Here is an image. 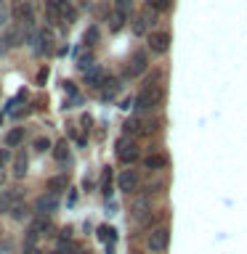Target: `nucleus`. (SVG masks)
I'll list each match as a JSON object with an SVG mask.
<instances>
[{"label": "nucleus", "instance_id": "nucleus-1", "mask_svg": "<svg viewBox=\"0 0 247 254\" xmlns=\"http://www.w3.org/2000/svg\"><path fill=\"white\" fill-rule=\"evenodd\" d=\"M162 98H165V90L162 87H157V85H146L143 90L135 95V109L141 111V114H149V111H154L159 103H162Z\"/></svg>", "mask_w": 247, "mask_h": 254}, {"label": "nucleus", "instance_id": "nucleus-2", "mask_svg": "<svg viewBox=\"0 0 247 254\" xmlns=\"http://www.w3.org/2000/svg\"><path fill=\"white\" fill-rule=\"evenodd\" d=\"M35 217H51V214L59 209V198H56V193H40L37 198H35Z\"/></svg>", "mask_w": 247, "mask_h": 254}, {"label": "nucleus", "instance_id": "nucleus-3", "mask_svg": "<svg viewBox=\"0 0 247 254\" xmlns=\"http://www.w3.org/2000/svg\"><path fill=\"white\" fill-rule=\"evenodd\" d=\"M138 156H141V151H138V146H135V140H130V138H120L117 140V159L123 164H135Z\"/></svg>", "mask_w": 247, "mask_h": 254}, {"label": "nucleus", "instance_id": "nucleus-4", "mask_svg": "<svg viewBox=\"0 0 247 254\" xmlns=\"http://www.w3.org/2000/svg\"><path fill=\"white\" fill-rule=\"evenodd\" d=\"M53 233V222L51 217H35L29 222V230H27V241L29 244H35L37 241V236H51Z\"/></svg>", "mask_w": 247, "mask_h": 254}, {"label": "nucleus", "instance_id": "nucleus-5", "mask_svg": "<svg viewBox=\"0 0 247 254\" xmlns=\"http://www.w3.org/2000/svg\"><path fill=\"white\" fill-rule=\"evenodd\" d=\"M167 241H170V233H167V228H154L146 238V246L151 254H162L167 249Z\"/></svg>", "mask_w": 247, "mask_h": 254}, {"label": "nucleus", "instance_id": "nucleus-6", "mask_svg": "<svg viewBox=\"0 0 247 254\" xmlns=\"http://www.w3.org/2000/svg\"><path fill=\"white\" fill-rule=\"evenodd\" d=\"M146 69H149V56L143 53V51H135V53L130 56V61H127L125 74H127V77H141Z\"/></svg>", "mask_w": 247, "mask_h": 254}, {"label": "nucleus", "instance_id": "nucleus-7", "mask_svg": "<svg viewBox=\"0 0 247 254\" xmlns=\"http://www.w3.org/2000/svg\"><path fill=\"white\" fill-rule=\"evenodd\" d=\"M117 188H120V193H133V190L138 188V172L135 170H120Z\"/></svg>", "mask_w": 247, "mask_h": 254}, {"label": "nucleus", "instance_id": "nucleus-8", "mask_svg": "<svg viewBox=\"0 0 247 254\" xmlns=\"http://www.w3.org/2000/svg\"><path fill=\"white\" fill-rule=\"evenodd\" d=\"M167 48H170V32H151L149 35V51L151 53H167Z\"/></svg>", "mask_w": 247, "mask_h": 254}, {"label": "nucleus", "instance_id": "nucleus-9", "mask_svg": "<svg viewBox=\"0 0 247 254\" xmlns=\"http://www.w3.org/2000/svg\"><path fill=\"white\" fill-rule=\"evenodd\" d=\"M32 48H35V53L37 56H48V53H51L53 51V35H51V29H40L37 32V40H35V45H32Z\"/></svg>", "mask_w": 247, "mask_h": 254}, {"label": "nucleus", "instance_id": "nucleus-10", "mask_svg": "<svg viewBox=\"0 0 247 254\" xmlns=\"http://www.w3.org/2000/svg\"><path fill=\"white\" fill-rule=\"evenodd\" d=\"M21 198H24V190L21 188L3 190V193H0V212H11L16 204H21Z\"/></svg>", "mask_w": 247, "mask_h": 254}, {"label": "nucleus", "instance_id": "nucleus-11", "mask_svg": "<svg viewBox=\"0 0 247 254\" xmlns=\"http://www.w3.org/2000/svg\"><path fill=\"white\" fill-rule=\"evenodd\" d=\"M45 21H48V27H59L61 32H67V24L61 21L59 3H56V0H48L45 3Z\"/></svg>", "mask_w": 247, "mask_h": 254}, {"label": "nucleus", "instance_id": "nucleus-12", "mask_svg": "<svg viewBox=\"0 0 247 254\" xmlns=\"http://www.w3.org/2000/svg\"><path fill=\"white\" fill-rule=\"evenodd\" d=\"M13 178L16 180H21V178H27V170H29V156H27V151L24 148H19L13 154Z\"/></svg>", "mask_w": 247, "mask_h": 254}, {"label": "nucleus", "instance_id": "nucleus-13", "mask_svg": "<svg viewBox=\"0 0 247 254\" xmlns=\"http://www.w3.org/2000/svg\"><path fill=\"white\" fill-rule=\"evenodd\" d=\"M120 87H123V85H120V79L117 77H104L101 79V82H99V90H101V98H115V93L120 90Z\"/></svg>", "mask_w": 247, "mask_h": 254}, {"label": "nucleus", "instance_id": "nucleus-14", "mask_svg": "<svg viewBox=\"0 0 247 254\" xmlns=\"http://www.w3.org/2000/svg\"><path fill=\"white\" fill-rule=\"evenodd\" d=\"M56 3H59V13H61V21L67 24H75L77 21V11H75V5L69 3V0H56Z\"/></svg>", "mask_w": 247, "mask_h": 254}, {"label": "nucleus", "instance_id": "nucleus-15", "mask_svg": "<svg viewBox=\"0 0 247 254\" xmlns=\"http://www.w3.org/2000/svg\"><path fill=\"white\" fill-rule=\"evenodd\" d=\"M53 159H56V162H59L61 167H67V164H69V146H67V140H56Z\"/></svg>", "mask_w": 247, "mask_h": 254}, {"label": "nucleus", "instance_id": "nucleus-16", "mask_svg": "<svg viewBox=\"0 0 247 254\" xmlns=\"http://www.w3.org/2000/svg\"><path fill=\"white\" fill-rule=\"evenodd\" d=\"M75 61H77V66L80 69H85L88 71V66H91V64H93V53H91V48H77V51H75Z\"/></svg>", "mask_w": 247, "mask_h": 254}, {"label": "nucleus", "instance_id": "nucleus-17", "mask_svg": "<svg viewBox=\"0 0 247 254\" xmlns=\"http://www.w3.org/2000/svg\"><path fill=\"white\" fill-rule=\"evenodd\" d=\"M24 135H27V130H24V127H13V130L5 135V146H8V148H11V146H13V148H16V146H21Z\"/></svg>", "mask_w": 247, "mask_h": 254}, {"label": "nucleus", "instance_id": "nucleus-18", "mask_svg": "<svg viewBox=\"0 0 247 254\" xmlns=\"http://www.w3.org/2000/svg\"><path fill=\"white\" fill-rule=\"evenodd\" d=\"M165 164H167V159L162 154H151V156L143 159V167H146V170H162Z\"/></svg>", "mask_w": 247, "mask_h": 254}, {"label": "nucleus", "instance_id": "nucleus-19", "mask_svg": "<svg viewBox=\"0 0 247 254\" xmlns=\"http://www.w3.org/2000/svg\"><path fill=\"white\" fill-rule=\"evenodd\" d=\"M99 37H101V32H99V27L93 24V27H88V29H85V35H83V45H85V48H93L96 43H99Z\"/></svg>", "mask_w": 247, "mask_h": 254}, {"label": "nucleus", "instance_id": "nucleus-20", "mask_svg": "<svg viewBox=\"0 0 247 254\" xmlns=\"http://www.w3.org/2000/svg\"><path fill=\"white\" fill-rule=\"evenodd\" d=\"M67 186H69V183H67V178H64V175H59V178H51V180H48V193H61Z\"/></svg>", "mask_w": 247, "mask_h": 254}, {"label": "nucleus", "instance_id": "nucleus-21", "mask_svg": "<svg viewBox=\"0 0 247 254\" xmlns=\"http://www.w3.org/2000/svg\"><path fill=\"white\" fill-rule=\"evenodd\" d=\"M146 5H149L154 13H165V11H170V8H173L170 0H146Z\"/></svg>", "mask_w": 247, "mask_h": 254}, {"label": "nucleus", "instance_id": "nucleus-22", "mask_svg": "<svg viewBox=\"0 0 247 254\" xmlns=\"http://www.w3.org/2000/svg\"><path fill=\"white\" fill-rule=\"evenodd\" d=\"M101 79H104V71H101L99 66H93V69H88V71H85V82H91V85L99 87Z\"/></svg>", "mask_w": 247, "mask_h": 254}, {"label": "nucleus", "instance_id": "nucleus-23", "mask_svg": "<svg viewBox=\"0 0 247 254\" xmlns=\"http://www.w3.org/2000/svg\"><path fill=\"white\" fill-rule=\"evenodd\" d=\"M8 21H11V8H8L5 0H0V29H5Z\"/></svg>", "mask_w": 247, "mask_h": 254}, {"label": "nucleus", "instance_id": "nucleus-24", "mask_svg": "<svg viewBox=\"0 0 247 254\" xmlns=\"http://www.w3.org/2000/svg\"><path fill=\"white\" fill-rule=\"evenodd\" d=\"M32 146H35V154H45V151L51 148V140H48L45 135H40V138H35V143H32Z\"/></svg>", "mask_w": 247, "mask_h": 254}, {"label": "nucleus", "instance_id": "nucleus-25", "mask_svg": "<svg viewBox=\"0 0 247 254\" xmlns=\"http://www.w3.org/2000/svg\"><path fill=\"white\" fill-rule=\"evenodd\" d=\"M115 8H117V13L130 16V11H133V0H115Z\"/></svg>", "mask_w": 247, "mask_h": 254}, {"label": "nucleus", "instance_id": "nucleus-26", "mask_svg": "<svg viewBox=\"0 0 247 254\" xmlns=\"http://www.w3.org/2000/svg\"><path fill=\"white\" fill-rule=\"evenodd\" d=\"M146 27H149V21L143 19V16H138V19H135V24H133V32L141 37V35H146Z\"/></svg>", "mask_w": 247, "mask_h": 254}, {"label": "nucleus", "instance_id": "nucleus-27", "mask_svg": "<svg viewBox=\"0 0 247 254\" xmlns=\"http://www.w3.org/2000/svg\"><path fill=\"white\" fill-rule=\"evenodd\" d=\"M125 19H127L125 13H115V16H112V32H120V29H123V27H125Z\"/></svg>", "mask_w": 247, "mask_h": 254}, {"label": "nucleus", "instance_id": "nucleus-28", "mask_svg": "<svg viewBox=\"0 0 247 254\" xmlns=\"http://www.w3.org/2000/svg\"><path fill=\"white\" fill-rule=\"evenodd\" d=\"M141 122L138 119H127V122L123 125V130H125V135H133V132H141V127H138Z\"/></svg>", "mask_w": 247, "mask_h": 254}, {"label": "nucleus", "instance_id": "nucleus-29", "mask_svg": "<svg viewBox=\"0 0 247 254\" xmlns=\"http://www.w3.org/2000/svg\"><path fill=\"white\" fill-rule=\"evenodd\" d=\"M27 212H29V209H27L24 204H16V206H13V209L8 212V214H11L13 220H24V217H27Z\"/></svg>", "mask_w": 247, "mask_h": 254}, {"label": "nucleus", "instance_id": "nucleus-30", "mask_svg": "<svg viewBox=\"0 0 247 254\" xmlns=\"http://www.w3.org/2000/svg\"><path fill=\"white\" fill-rule=\"evenodd\" d=\"M104 183H101V186H104V193H112V170H104V178H101Z\"/></svg>", "mask_w": 247, "mask_h": 254}, {"label": "nucleus", "instance_id": "nucleus-31", "mask_svg": "<svg viewBox=\"0 0 247 254\" xmlns=\"http://www.w3.org/2000/svg\"><path fill=\"white\" fill-rule=\"evenodd\" d=\"M99 238L101 241H112V238H115V230H112L109 225H101L99 228Z\"/></svg>", "mask_w": 247, "mask_h": 254}, {"label": "nucleus", "instance_id": "nucleus-32", "mask_svg": "<svg viewBox=\"0 0 247 254\" xmlns=\"http://www.w3.org/2000/svg\"><path fill=\"white\" fill-rule=\"evenodd\" d=\"M8 162H11V151H8V148H0V170H3Z\"/></svg>", "mask_w": 247, "mask_h": 254}, {"label": "nucleus", "instance_id": "nucleus-33", "mask_svg": "<svg viewBox=\"0 0 247 254\" xmlns=\"http://www.w3.org/2000/svg\"><path fill=\"white\" fill-rule=\"evenodd\" d=\"M21 254H43V252H40L35 244H29V241H27V244H24V252H21Z\"/></svg>", "mask_w": 247, "mask_h": 254}, {"label": "nucleus", "instance_id": "nucleus-34", "mask_svg": "<svg viewBox=\"0 0 247 254\" xmlns=\"http://www.w3.org/2000/svg\"><path fill=\"white\" fill-rule=\"evenodd\" d=\"M91 125H93V119H91V114H83V130H85V132L91 130Z\"/></svg>", "mask_w": 247, "mask_h": 254}, {"label": "nucleus", "instance_id": "nucleus-35", "mask_svg": "<svg viewBox=\"0 0 247 254\" xmlns=\"http://www.w3.org/2000/svg\"><path fill=\"white\" fill-rule=\"evenodd\" d=\"M29 111H32L29 106H24V109H19V111H13V117H16V119H21V117H27Z\"/></svg>", "mask_w": 247, "mask_h": 254}, {"label": "nucleus", "instance_id": "nucleus-36", "mask_svg": "<svg viewBox=\"0 0 247 254\" xmlns=\"http://www.w3.org/2000/svg\"><path fill=\"white\" fill-rule=\"evenodd\" d=\"M45 79H48V69H40V74H37V82H40V85H43V82H45Z\"/></svg>", "mask_w": 247, "mask_h": 254}, {"label": "nucleus", "instance_id": "nucleus-37", "mask_svg": "<svg viewBox=\"0 0 247 254\" xmlns=\"http://www.w3.org/2000/svg\"><path fill=\"white\" fill-rule=\"evenodd\" d=\"M5 180V175H3V170H0V183H3Z\"/></svg>", "mask_w": 247, "mask_h": 254}, {"label": "nucleus", "instance_id": "nucleus-38", "mask_svg": "<svg viewBox=\"0 0 247 254\" xmlns=\"http://www.w3.org/2000/svg\"><path fill=\"white\" fill-rule=\"evenodd\" d=\"M77 254H88V252H77Z\"/></svg>", "mask_w": 247, "mask_h": 254}, {"label": "nucleus", "instance_id": "nucleus-39", "mask_svg": "<svg viewBox=\"0 0 247 254\" xmlns=\"http://www.w3.org/2000/svg\"><path fill=\"white\" fill-rule=\"evenodd\" d=\"M69 3H72V0H69Z\"/></svg>", "mask_w": 247, "mask_h": 254}]
</instances>
